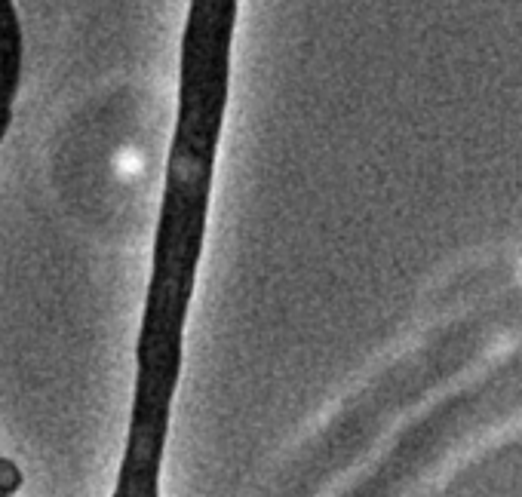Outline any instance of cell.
I'll list each match as a JSON object with an SVG mask.
<instances>
[{
  "instance_id": "obj_1",
  "label": "cell",
  "mask_w": 522,
  "mask_h": 497,
  "mask_svg": "<svg viewBox=\"0 0 522 497\" xmlns=\"http://www.w3.org/2000/svg\"><path fill=\"white\" fill-rule=\"evenodd\" d=\"M25 37L13 0H0V142L13 126V105L22 83Z\"/></svg>"
},
{
  "instance_id": "obj_2",
  "label": "cell",
  "mask_w": 522,
  "mask_h": 497,
  "mask_svg": "<svg viewBox=\"0 0 522 497\" xmlns=\"http://www.w3.org/2000/svg\"><path fill=\"white\" fill-rule=\"evenodd\" d=\"M22 470L16 461L10 458H0V494H16L22 488Z\"/></svg>"
},
{
  "instance_id": "obj_3",
  "label": "cell",
  "mask_w": 522,
  "mask_h": 497,
  "mask_svg": "<svg viewBox=\"0 0 522 497\" xmlns=\"http://www.w3.org/2000/svg\"><path fill=\"white\" fill-rule=\"evenodd\" d=\"M0 497H16V494H0Z\"/></svg>"
}]
</instances>
